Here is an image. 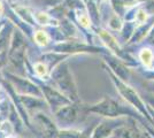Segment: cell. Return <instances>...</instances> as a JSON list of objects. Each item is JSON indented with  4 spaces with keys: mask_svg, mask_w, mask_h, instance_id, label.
<instances>
[{
    "mask_svg": "<svg viewBox=\"0 0 154 138\" xmlns=\"http://www.w3.org/2000/svg\"><path fill=\"white\" fill-rule=\"evenodd\" d=\"M82 131L76 129H66L57 133V138H82Z\"/></svg>",
    "mask_w": 154,
    "mask_h": 138,
    "instance_id": "11",
    "label": "cell"
},
{
    "mask_svg": "<svg viewBox=\"0 0 154 138\" xmlns=\"http://www.w3.org/2000/svg\"><path fill=\"white\" fill-rule=\"evenodd\" d=\"M1 9H2V6H1V4H0V12H1Z\"/></svg>",
    "mask_w": 154,
    "mask_h": 138,
    "instance_id": "21",
    "label": "cell"
},
{
    "mask_svg": "<svg viewBox=\"0 0 154 138\" xmlns=\"http://www.w3.org/2000/svg\"><path fill=\"white\" fill-rule=\"evenodd\" d=\"M35 20L38 24H42V26H45V24H48L50 22V16L46 13H43V12H38V13L35 14Z\"/></svg>",
    "mask_w": 154,
    "mask_h": 138,
    "instance_id": "16",
    "label": "cell"
},
{
    "mask_svg": "<svg viewBox=\"0 0 154 138\" xmlns=\"http://www.w3.org/2000/svg\"><path fill=\"white\" fill-rule=\"evenodd\" d=\"M14 132V127L11 122L4 121L0 124V138H8Z\"/></svg>",
    "mask_w": 154,
    "mask_h": 138,
    "instance_id": "12",
    "label": "cell"
},
{
    "mask_svg": "<svg viewBox=\"0 0 154 138\" xmlns=\"http://www.w3.org/2000/svg\"><path fill=\"white\" fill-rule=\"evenodd\" d=\"M5 63V54L2 53V54H0V67L2 66Z\"/></svg>",
    "mask_w": 154,
    "mask_h": 138,
    "instance_id": "20",
    "label": "cell"
},
{
    "mask_svg": "<svg viewBox=\"0 0 154 138\" xmlns=\"http://www.w3.org/2000/svg\"><path fill=\"white\" fill-rule=\"evenodd\" d=\"M99 35H100V38L103 39V41L107 45V47H109L113 52H115L116 54L119 53V54H121V50H120V47H119V44H117V41L116 39L110 35L108 33L107 31H105V30H100L99 31Z\"/></svg>",
    "mask_w": 154,
    "mask_h": 138,
    "instance_id": "10",
    "label": "cell"
},
{
    "mask_svg": "<svg viewBox=\"0 0 154 138\" xmlns=\"http://www.w3.org/2000/svg\"><path fill=\"white\" fill-rule=\"evenodd\" d=\"M59 123H74L78 118V108L75 105L67 104L54 112Z\"/></svg>",
    "mask_w": 154,
    "mask_h": 138,
    "instance_id": "7",
    "label": "cell"
},
{
    "mask_svg": "<svg viewBox=\"0 0 154 138\" xmlns=\"http://www.w3.org/2000/svg\"><path fill=\"white\" fill-rule=\"evenodd\" d=\"M147 19V15L146 13L143 11V9H139L138 12H137V15H136V20L137 22H139V23H143V22H145Z\"/></svg>",
    "mask_w": 154,
    "mask_h": 138,
    "instance_id": "19",
    "label": "cell"
},
{
    "mask_svg": "<svg viewBox=\"0 0 154 138\" xmlns=\"http://www.w3.org/2000/svg\"><path fill=\"white\" fill-rule=\"evenodd\" d=\"M88 111L91 113L103 115L105 118H119L128 112L123 106H121L116 100L112 98L103 99L101 101L89 107Z\"/></svg>",
    "mask_w": 154,
    "mask_h": 138,
    "instance_id": "2",
    "label": "cell"
},
{
    "mask_svg": "<svg viewBox=\"0 0 154 138\" xmlns=\"http://www.w3.org/2000/svg\"><path fill=\"white\" fill-rule=\"evenodd\" d=\"M35 40H36V43H37L38 45L46 46L48 44V41H50V36H48L45 31L38 30V31L35 32Z\"/></svg>",
    "mask_w": 154,
    "mask_h": 138,
    "instance_id": "13",
    "label": "cell"
},
{
    "mask_svg": "<svg viewBox=\"0 0 154 138\" xmlns=\"http://www.w3.org/2000/svg\"><path fill=\"white\" fill-rule=\"evenodd\" d=\"M42 91L45 94L47 103H48L52 107H54V111H57L60 107L67 105V104H70V100H69V99L64 98L66 96H62V93H59V92H57L55 90L51 89L50 86L42 85Z\"/></svg>",
    "mask_w": 154,
    "mask_h": 138,
    "instance_id": "8",
    "label": "cell"
},
{
    "mask_svg": "<svg viewBox=\"0 0 154 138\" xmlns=\"http://www.w3.org/2000/svg\"><path fill=\"white\" fill-rule=\"evenodd\" d=\"M33 123L36 124V127L38 128V130L43 135H45L46 137H57L58 133V129L55 124L51 121V118H47L45 114L43 113H35L33 114Z\"/></svg>",
    "mask_w": 154,
    "mask_h": 138,
    "instance_id": "6",
    "label": "cell"
},
{
    "mask_svg": "<svg viewBox=\"0 0 154 138\" xmlns=\"http://www.w3.org/2000/svg\"><path fill=\"white\" fill-rule=\"evenodd\" d=\"M9 77L11 83L13 84L15 92L19 93L20 96H36V97H40L42 91L39 90L37 85H35L32 82L28 81L26 78H22L19 76H14L8 74L7 75Z\"/></svg>",
    "mask_w": 154,
    "mask_h": 138,
    "instance_id": "4",
    "label": "cell"
},
{
    "mask_svg": "<svg viewBox=\"0 0 154 138\" xmlns=\"http://www.w3.org/2000/svg\"><path fill=\"white\" fill-rule=\"evenodd\" d=\"M109 74L112 76V81L114 82L116 89L119 90V92L121 93V96H122L123 98L125 99L129 104H131L132 106L137 107L139 111L145 112V106L143 105V101L140 100L139 96L136 93L135 90L131 86H129L128 84H125L121 78H117L114 72H112L109 70Z\"/></svg>",
    "mask_w": 154,
    "mask_h": 138,
    "instance_id": "3",
    "label": "cell"
},
{
    "mask_svg": "<svg viewBox=\"0 0 154 138\" xmlns=\"http://www.w3.org/2000/svg\"><path fill=\"white\" fill-rule=\"evenodd\" d=\"M33 68H35V72L39 77H45L48 74V66L45 62H37Z\"/></svg>",
    "mask_w": 154,
    "mask_h": 138,
    "instance_id": "15",
    "label": "cell"
},
{
    "mask_svg": "<svg viewBox=\"0 0 154 138\" xmlns=\"http://www.w3.org/2000/svg\"><path fill=\"white\" fill-rule=\"evenodd\" d=\"M140 60L143 61V63L145 65V66L149 67L152 65V61H153V53L151 50H148V48H144L143 51L140 52Z\"/></svg>",
    "mask_w": 154,
    "mask_h": 138,
    "instance_id": "14",
    "label": "cell"
},
{
    "mask_svg": "<svg viewBox=\"0 0 154 138\" xmlns=\"http://www.w3.org/2000/svg\"><path fill=\"white\" fill-rule=\"evenodd\" d=\"M106 62H107V65H109V67L112 68V70L114 72L116 76H119L122 81H125V79L128 81L130 72H129V69L123 65L122 62H120V60L107 57L106 58Z\"/></svg>",
    "mask_w": 154,
    "mask_h": 138,
    "instance_id": "9",
    "label": "cell"
},
{
    "mask_svg": "<svg viewBox=\"0 0 154 138\" xmlns=\"http://www.w3.org/2000/svg\"><path fill=\"white\" fill-rule=\"evenodd\" d=\"M78 21H79V23L83 26H85V28L90 26V17H89L86 14H82V15L78 17Z\"/></svg>",
    "mask_w": 154,
    "mask_h": 138,
    "instance_id": "18",
    "label": "cell"
},
{
    "mask_svg": "<svg viewBox=\"0 0 154 138\" xmlns=\"http://www.w3.org/2000/svg\"><path fill=\"white\" fill-rule=\"evenodd\" d=\"M109 26H110L112 29H114V30H119V29H121L122 23H121L120 19H117V17H113L112 20L109 21Z\"/></svg>",
    "mask_w": 154,
    "mask_h": 138,
    "instance_id": "17",
    "label": "cell"
},
{
    "mask_svg": "<svg viewBox=\"0 0 154 138\" xmlns=\"http://www.w3.org/2000/svg\"><path fill=\"white\" fill-rule=\"evenodd\" d=\"M123 122L117 120V118H108V120L103 121L98 124L92 132V138H108L113 135L117 128L122 127Z\"/></svg>",
    "mask_w": 154,
    "mask_h": 138,
    "instance_id": "5",
    "label": "cell"
},
{
    "mask_svg": "<svg viewBox=\"0 0 154 138\" xmlns=\"http://www.w3.org/2000/svg\"><path fill=\"white\" fill-rule=\"evenodd\" d=\"M51 77L63 96H66L70 101H78V90L76 82L67 61L61 62L53 68Z\"/></svg>",
    "mask_w": 154,
    "mask_h": 138,
    "instance_id": "1",
    "label": "cell"
}]
</instances>
